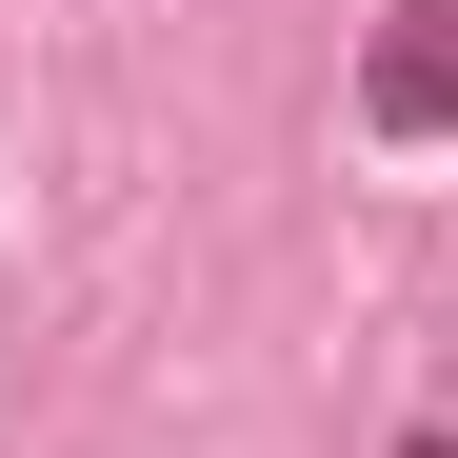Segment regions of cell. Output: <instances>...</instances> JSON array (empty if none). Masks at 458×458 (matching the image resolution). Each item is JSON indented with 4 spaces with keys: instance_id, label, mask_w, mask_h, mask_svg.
Listing matches in <instances>:
<instances>
[{
    "instance_id": "obj_1",
    "label": "cell",
    "mask_w": 458,
    "mask_h": 458,
    "mask_svg": "<svg viewBox=\"0 0 458 458\" xmlns=\"http://www.w3.org/2000/svg\"><path fill=\"white\" fill-rule=\"evenodd\" d=\"M359 120H378V140H438V120H458V0H399V21H378Z\"/></svg>"
}]
</instances>
